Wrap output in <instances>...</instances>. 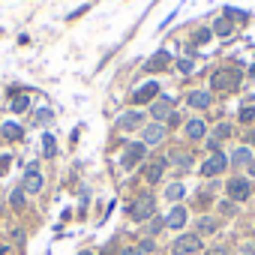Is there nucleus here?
Segmentation results:
<instances>
[{
	"label": "nucleus",
	"instance_id": "15",
	"mask_svg": "<svg viewBox=\"0 0 255 255\" xmlns=\"http://www.w3.org/2000/svg\"><path fill=\"white\" fill-rule=\"evenodd\" d=\"M168 60H171V57H168V51H156V54H153V57L147 60V72L165 69V66H168Z\"/></svg>",
	"mask_w": 255,
	"mask_h": 255
},
{
	"label": "nucleus",
	"instance_id": "27",
	"mask_svg": "<svg viewBox=\"0 0 255 255\" xmlns=\"http://www.w3.org/2000/svg\"><path fill=\"white\" fill-rule=\"evenodd\" d=\"M36 120H39V123H48V120H51V111H48V108H39V111H36Z\"/></svg>",
	"mask_w": 255,
	"mask_h": 255
},
{
	"label": "nucleus",
	"instance_id": "19",
	"mask_svg": "<svg viewBox=\"0 0 255 255\" xmlns=\"http://www.w3.org/2000/svg\"><path fill=\"white\" fill-rule=\"evenodd\" d=\"M183 192H186V186H183V183H171V186L165 189V195H168L171 201H180V198H183Z\"/></svg>",
	"mask_w": 255,
	"mask_h": 255
},
{
	"label": "nucleus",
	"instance_id": "5",
	"mask_svg": "<svg viewBox=\"0 0 255 255\" xmlns=\"http://www.w3.org/2000/svg\"><path fill=\"white\" fill-rule=\"evenodd\" d=\"M144 156H147V144H144V141L126 144V150H123V156H120V165H123V168H135Z\"/></svg>",
	"mask_w": 255,
	"mask_h": 255
},
{
	"label": "nucleus",
	"instance_id": "36",
	"mask_svg": "<svg viewBox=\"0 0 255 255\" xmlns=\"http://www.w3.org/2000/svg\"><path fill=\"white\" fill-rule=\"evenodd\" d=\"M84 12H87V6H78L75 12H69V18H78V15H84Z\"/></svg>",
	"mask_w": 255,
	"mask_h": 255
},
{
	"label": "nucleus",
	"instance_id": "18",
	"mask_svg": "<svg viewBox=\"0 0 255 255\" xmlns=\"http://www.w3.org/2000/svg\"><path fill=\"white\" fill-rule=\"evenodd\" d=\"M171 162L180 165V168H186V165H192V153H189V150H177V153L171 156Z\"/></svg>",
	"mask_w": 255,
	"mask_h": 255
},
{
	"label": "nucleus",
	"instance_id": "13",
	"mask_svg": "<svg viewBox=\"0 0 255 255\" xmlns=\"http://www.w3.org/2000/svg\"><path fill=\"white\" fill-rule=\"evenodd\" d=\"M165 225H168V228H183V225H186V207H174V210L165 216Z\"/></svg>",
	"mask_w": 255,
	"mask_h": 255
},
{
	"label": "nucleus",
	"instance_id": "34",
	"mask_svg": "<svg viewBox=\"0 0 255 255\" xmlns=\"http://www.w3.org/2000/svg\"><path fill=\"white\" fill-rule=\"evenodd\" d=\"M9 168V156H0V174H3Z\"/></svg>",
	"mask_w": 255,
	"mask_h": 255
},
{
	"label": "nucleus",
	"instance_id": "40",
	"mask_svg": "<svg viewBox=\"0 0 255 255\" xmlns=\"http://www.w3.org/2000/svg\"><path fill=\"white\" fill-rule=\"evenodd\" d=\"M252 144H255V132H252Z\"/></svg>",
	"mask_w": 255,
	"mask_h": 255
},
{
	"label": "nucleus",
	"instance_id": "1",
	"mask_svg": "<svg viewBox=\"0 0 255 255\" xmlns=\"http://www.w3.org/2000/svg\"><path fill=\"white\" fill-rule=\"evenodd\" d=\"M153 210H156V198H153L150 192H141V195L132 201L129 216H132L135 222H144V219H150V216H153Z\"/></svg>",
	"mask_w": 255,
	"mask_h": 255
},
{
	"label": "nucleus",
	"instance_id": "29",
	"mask_svg": "<svg viewBox=\"0 0 255 255\" xmlns=\"http://www.w3.org/2000/svg\"><path fill=\"white\" fill-rule=\"evenodd\" d=\"M252 117H255V108H249V105H246V108L240 111V120H252Z\"/></svg>",
	"mask_w": 255,
	"mask_h": 255
},
{
	"label": "nucleus",
	"instance_id": "20",
	"mask_svg": "<svg viewBox=\"0 0 255 255\" xmlns=\"http://www.w3.org/2000/svg\"><path fill=\"white\" fill-rule=\"evenodd\" d=\"M27 105H30V96H15V99H12V111H15V114L27 111Z\"/></svg>",
	"mask_w": 255,
	"mask_h": 255
},
{
	"label": "nucleus",
	"instance_id": "28",
	"mask_svg": "<svg viewBox=\"0 0 255 255\" xmlns=\"http://www.w3.org/2000/svg\"><path fill=\"white\" fill-rule=\"evenodd\" d=\"M225 135H231V126H228V123L216 126V138H225Z\"/></svg>",
	"mask_w": 255,
	"mask_h": 255
},
{
	"label": "nucleus",
	"instance_id": "2",
	"mask_svg": "<svg viewBox=\"0 0 255 255\" xmlns=\"http://www.w3.org/2000/svg\"><path fill=\"white\" fill-rule=\"evenodd\" d=\"M237 81H240V75L234 69H216L210 75V90H231V87H237Z\"/></svg>",
	"mask_w": 255,
	"mask_h": 255
},
{
	"label": "nucleus",
	"instance_id": "17",
	"mask_svg": "<svg viewBox=\"0 0 255 255\" xmlns=\"http://www.w3.org/2000/svg\"><path fill=\"white\" fill-rule=\"evenodd\" d=\"M189 105L192 108H207L210 105V96L204 90H195V93H189Z\"/></svg>",
	"mask_w": 255,
	"mask_h": 255
},
{
	"label": "nucleus",
	"instance_id": "38",
	"mask_svg": "<svg viewBox=\"0 0 255 255\" xmlns=\"http://www.w3.org/2000/svg\"><path fill=\"white\" fill-rule=\"evenodd\" d=\"M207 255H225V249H210Z\"/></svg>",
	"mask_w": 255,
	"mask_h": 255
},
{
	"label": "nucleus",
	"instance_id": "26",
	"mask_svg": "<svg viewBox=\"0 0 255 255\" xmlns=\"http://www.w3.org/2000/svg\"><path fill=\"white\" fill-rule=\"evenodd\" d=\"M42 144H45V156H54V153H57V147H54V138H51V135H45V138H42Z\"/></svg>",
	"mask_w": 255,
	"mask_h": 255
},
{
	"label": "nucleus",
	"instance_id": "21",
	"mask_svg": "<svg viewBox=\"0 0 255 255\" xmlns=\"http://www.w3.org/2000/svg\"><path fill=\"white\" fill-rule=\"evenodd\" d=\"M9 204H12L15 210H21V207H24V189H12V195H9Z\"/></svg>",
	"mask_w": 255,
	"mask_h": 255
},
{
	"label": "nucleus",
	"instance_id": "39",
	"mask_svg": "<svg viewBox=\"0 0 255 255\" xmlns=\"http://www.w3.org/2000/svg\"><path fill=\"white\" fill-rule=\"evenodd\" d=\"M78 255H93V252H78Z\"/></svg>",
	"mask_w": 255,
	"mask_h": 255
},
{
	"label": "nucleus",
	"instance_id": "35",
	"mask_svg": "<svg viewBox=\"0 0 255 255\" xmlns=\"http://www.w3.org/2000/svg\"><path fill=\"white\" fill-rule=\"evenodd\" d=\"M117 255H138V249H135V246H129V249H120Z\"/></svg>",
	"mask_w": 255,
	"mask_h": 255
},
{
	"label": "nucleus",
	"instance_id": "8",
	"mask_svg": "<svg viewBox=\"0 0 255 255\" xmlns=\"http://www.w3.org/2000/svg\"><path fill=\"white\" fill-rule=\"evenodd\" d=\"M171 108H174V96H162V99H156L150 105V114H153V120H168Z\"/></svg>",
	"mask_w": 255,
	"mask_h": 255
},
{
	"label": "nucleus",
	"instance_id": "9",
	"mask_svg": "<svg viewBox=\"0 0 255 255\" xmlns=\"http://www.w3.org/2000/svg\"><path fill=\"white\" fill-rule=\"evenodd\" d=\"M141 120H144V114H141V111H123V114L117 117V126H120L123 132H129V129H138Z\"/></svg>",
	"mask_w": 255,
	"mask_h": 255
},
{
	"label": "nucleus",
	"instance_id": "12",
	"mask_svg": "<svg viewBox=\"0 0 255 255\" xmlns=\"http://www.w3.org/2000/svg\"><path fill=\"white\" fill-rule=\"evenodd\" d=\"M165 165H168V159H153V162L147 165V171H144V180H147V183H159Z\"/></svg>",
	"mask_w": 255,
	"mask_h": 255
},
{
	"label": "nucleus",
	"instance_id": "3",
	"mask_svg": "<svg viewBox=\"0 0 255 255\" xmlns=\"http://www.w3.org/2000/svg\"><path fill=\"white\" fill-rule=\"evenodd\" d=\"M225 192H228V201L240 204V201H246V198H249L252 186H249V180H246V177H231V180H228V186H225Z\"/></svg>",
	"mask_w": 255,
	"mask_h": 255
},
{
	"label": "nucleus",
	"instance_id": "7",
	"mask_svg": "<svg viewBox=\"0 0 255 255\" xmlns=\"http://www.w3.org/2000/svg\"><path fill=\"white\" fill-rule=\"evenodd\" d=\"M21 189L30 192V195L42 192V174H39V165H36V162H30V165L24 168V186H21Z\"/></svg>",
	"mask_w": 255,
	"mask_h": 255
},
{
	"label": "nucleus",
	"instance_id": "31",
	"mask_svg": "<svg viewBox=\"0 0 255 255\" xmlns=\"http://www.w3.org/2000/svg\"><path fill=\"white\" fill-rule=\"evenodd\" d=\"M207 39H210V30H198L195 33V42H207Z\"/></svg>",
	"mask_w": 255,
	"mask_h": 255
},
{
	"label": "nucleus",
	"instance_id": "6",
	"mask_svg": "<svg viewBox=\"0 0 255 255\" xmlns=\"http://www.w3.org/2000/svg\"><path fill=\"white\" fill-rule=\"evenodd\" d=\"M225 165H228V156L216 150V153H210V156L204 159L201 174H204V177H216V174H222V171H225Z\"/></svg>",
	"mask_w": 255,
	"mask_h": 255
},
{
	"label": "nucleus",
	"instance_id": "4",
	"mask_svg": "<svg viewBox=\"0 0 255 255\" xmlns=\"http://www.w3.org/2000/svg\"><path fill=\"white\" fill-rule=\"evenodd\" d=\"M201 249V237L198 234H180L174 243H171V252L174 255H195Z\"/></svg>",
	"mask_w": 255,
	"mask_h": 255
},
{
	"label": "nucleus",
	"instance_id": "25",
	"mask_svg": "<svg viewBox=\"0 0 255 255\" xmlns=\"http://www.w3.org/2000/svg\"><path fill=\"white\" fill-rule=\"evenodd\" d=\"M3 135L6 138H21V129H18L15 123H3Z\"/></svg>",
	"mask_w": 255,
	"mask_h": 255
},
{
	"label": "nucleus",
	"instance_id": "37",
	"mask_svg": "<svg viewBox=\"0 0 255 255\" xmlns=\"http://www.w3.org/2000/svg\"><path fill=\"white\" fill-rule=\"evenodd\" d=\"M0 255H9V246L6 243H0Z\"/></svg>",
	"mask_w": 255,
	"mask_h": 255
},
{
	"label": "nucleus",
	"instance_id": "24",
	"mask_svg": "<svg viewBox=\"0 0 255 255\" xmlns=\"http://www.w3.org/2000/svg\"><path fill=\"white\" fill-rule=\"evenodd\" d=\"M198 231H201V234H213V231H216V222H213V219H207V216H204V219H201V222H198Z\"/></svg>",
	"mask_w": 255,
	"mask_h": 255
},
{
	"label": "nucleus",
	"instance_id": "30",
	"mask_svg": "<svg viewBox=\"0 0 255 255\" xmlns=\"http://www.w3.org/2000/svg\"><path fill=\"white\" fill-rule=\"evenodd\" d=\"M162 225H165V219H153V222H150V228H147V231H150V234H156V231H159V228H162Z\"/></svg>",
	"mask_w": 255,
	"mask_h": 255
},
{
	"label": "nucleus",
	"instance_id": "22",
	"mask_svg": "<svg viewBox=\"0 0 255 255\" xmlns=\"http://www.w3.org/2000/svg\"><path fill=\"white\" fill-rule=\"evenodd\" d=\"M135 249H138V255H153V249H156V243H153L150 237H144V240H141V243H138Z\"/></svg>",
	"mask_w": 255,
	"mask_h": 255
},
{
	"label": "nucleus",
	"instance_id": "16",
	"mask_svg": "<svg viewBox=\"0 0 255 255\" xmlns=\"http://www.w3.org/2000/svg\"><path fill=\"white\" fill-rule=\"evenodd\" d=\"M231 165H252V150L249 147H240L231 153Z\"/></svg>",
	"mask_w": 255,
	"mask_h": 255
},
{
	"label": "nucleus",
	"instance_id": "10",
	"mask_svg": "<svg viewBox=\"0 0 255 255\" xmlns=\"http://www.w3.org/2000/svg\"><path fill=\"white\" fill-rule=\"evenodd\" d=\"M159 141H165V126L162 123L144 126V144H159Z\"/></svg>",
	"mask_w": 255,
	"mask_h": 255
},
{
	"label": "nucleus",
	"instance_id": "11",
	"mask_svg": "<svg viewBox=\"0 0 255 255\" xmlns=\"http://www.w3.org/2000/svg\"><path fill=\"white\" fill-rule=\"evenodd\" d=\"M156 93H159V84H156V81H144V84L135 90V96H132V99H135V102H150Z\"/></svg>",
	"mask_w": 255,
	"mask_h": 255
},
{
	"label": "nucleus",
	"instance_id": "32",
	"mask_svg": "<svg viewBox=\"0 0 255 255\" xmlns=\"http://www.w3.org/2000/svg\"><path fill=\"white\" fill-rule=\"evenodd\" d=\"M177 66H180V72H192V60H180Z\"/></svg>",
	"mask_w": 255,
	"mask_h": 255
},
{
	"label": "nucleus",
	"instance_id": "33",
	"mask_svg": "<svg viewBox=\"0 0 255 255\" xmlns=\"http://www.w3.org/2000/svg\"><path fill=\"white\" fill-rule=\"evenodd\" d=\"M222 213H231V216H234V201H225V204H222Z\"/></svg>",
	"mask_w": 255,
	"mask_h": 255
},
{
	"label": "nucleus",
	"instance_id": "23",
	"mask_svg": "<svg viewBox=\"0 0 255 255\" xmlns=\"http://www.w3.org/2000/svg\"><path fill=\"white\" fill-rule=\"evenodd\" d=\"M213 30H216V33H219V36H231V24H228V18H219V21H216V27H213Z\"/></svg>",
	"mask_w": 255,
	"mask_h": 255
},
{
	"label": "nucleus",
	"instance_id": "14",
	"mask_svg": "<svg viewBox=\"0 0 255 255\" xmlns=\"http://www.w3.org/2000/svg\"><path fill=\"white\" fill-rule=\"evenodd\" d=\"M204 132H207V126H204V120H189V123H186V138L198 141V138H204Z\"/></svg>",
	"mask_w": 255,
	"mask_h": 255
}]
</instances>
